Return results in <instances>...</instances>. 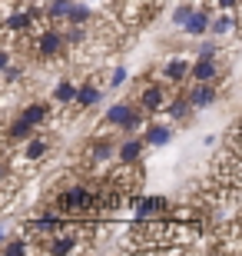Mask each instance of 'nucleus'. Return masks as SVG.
Returning <instances> with one entry per match:
<instances>
[{
  "label": "nucleus",
  "instance_id": "f257e3e1",
  "mask_svg": "<svg viewBox=\"0 0 242 256\" xmlns=\"http://www.w3.org/2000/svg\"><path fill=\"white\" fill-rule=\"evenodd\" d=\"M17 47V54H23V57H33L40 60V64H53V60H63L66 50H70V44H66V34L60 27H40L33 30L30 37H23L20 44H13Z\"/></svg>",
  "mask_w": 242,
  "mask_h": 256
},
{
  "label": "nucleus",
  "instance_id": "f03ea898",
  "mask_svg": "<svg viewBox=\"0 0 242 256\" xmlns=\"http://www.w3.org/2000/svg\"><path fill=\"white\" fill-rule=\"evenodd\" d=\"M53 146H56L53 136H50L47 130H37L27 143H20V150L13 153V156H17V163L23 170H30V166H43V163L53 156ZM10 150H13V146H10Z\"/></svg>",
  "mask_w": 242,
  "mask_h": 256
},
{
  "label": "nucleus",
  "instance_id": "7ed1b4c3",
  "mask_svg": "<svg viewBox=\"0 0 242 256\" xmlns=\"http://www.w3.org/2000/svg\"><path fill=\"white\" fill-rule=\"evenodd\" d=\"M146 114H163V106L169 104V84L166 80H146L133 96Z\"/></svg>",
  "mask_w": 242,
  "mask_h": 256
},
{
  "label": "nucleus",
  "instance_id": "20e7f679",
  "mask_svg": "<svg viewBox=\"0 0 242 256\" xmlns=\"http://www.w3.org/2000/svg\"><path fill=\"white\" fill-rule=\"evenodd\" d=\"M53 114H56L53 100H27V104L20 106V116H23L30 126H37V130H43V126L53 120Z\"/></svg>",
  "mask_w": 242,
  "mask_h": 256
},
{
  "label": "nucleus",
  "instance_id": "39448f33",
  "mask_svg": "<svg viewBox=\"0 0 242 256\" xmlns=\"http://www.w3.org/2000/svg\"><path fill=\"white\" fill-rule=\"evenodd\" d=\"M189 74H193V60H186V57H169V60H163V66H159V80H166L169 86L186 84Z\"/></svg>",
  "mask_w": 242,
  "mask_h": 256
},
{
  "label": "nucleus",
  "instance_id": "423d86ee",
  "mask_svg": "<svg viewBox=\"0 0 242 256\" xmlns=\"http://www.w3.org/2000/svg\"><path fill=\"white\" fill-rule=\"evenodd\" d=\"M223 76H226L223 60H213V57H196V60H193V74H189V80H203V84H223Z\"/></svg>",
  "mask_w": 242,
  "mask_h": 256
},
{
  "label": "nucleus",
  "instance_id": "0eeeda50",
  "mask_svg": "<svg viewBox=\"0 0 242 256\" xmlns=\"http://www.w3.org/2000/svg\"><path fill=\"white\" fill-rule=\"evenodd\" d=\"M189 104L196 106V110H206V106H216V100H219V84H203V80H189Z\"/></svg>",
  "mask_w": 242,
  "mask_h": 256
},
{
  "label": "nucleus",
  "instance_id": "6e6552de",
  "mask_svg": "<svg viewBox=\"0 0 242 256\" xmlns=\"http://www.w3.org/2000/svg\"><path fill=\"white\" fill-rule=\"evenodd\" d=\"M76 94H80V84H73V80H56L50 100H53L56 110H63V114H76Z\"/></svg>",
  "mask_w": 242,
  "mask_h": 256
},
{
  "label": "nucleus",
  "instance_id": "1a4fd4ad",
  "mask_svg": "<svg viewBox=\"0 0 242 256\" xmlns=\"http://www.w3.org/2000/svg\"><path fill=\"white\" fill-rule=\"evenodd\" d=\"M136 106H140L136 100H120V104H113L110 110L103 114L100 126H103V130H106V126H110V130H123V126H126V120L136 114Z\"/></svg>",
  "mask_w": 242,
  "mask_h": 256
},
{
  "label": "nucleus",
  "instance_id": "9d476101",
  "mask_svg": "<svg viewBox=\"0 0 242 256\" xmlns=\"http://www.w3.org/2000/svg\"><path fill=\"white\" fill-rule=\"evenodd\" d=\"M173 136H176V124H173V120H163V124H146V130H143V140H146L149 146H169V143H173Z\"/></svg>",
  "mask_w": 242,
  "mask_h": 256
},
{
  "label": "nucleus",
  "instance_id": "9b49d317",
  "mask_svg": "<svg viewBox=\"0 0 242 256\" xmlns=\"http://www.w3.org/2000/svg\"><path fill=\"white\" fill-rule=\"evenodd\" d=\"M33 133H37V126H30L27 120H23V116H13V120H10L7 124V133H3V143H7V146H20V143H27L30 136H33Z\"/></svg>",
  "mask_w": 242,
  "mask_h": 256
},
{
  "label": "nucleus",
  "instance_id": "f8f14e48",
  "mask_svg": "<svg viewBox=\"0 0 242 256\" xmlns=\"http://www.w3.org/2000/svg\"><path fill=\"white\" fill-rule=\"evenodd\" d=\"M103 100V86L96 84L93 76H86L83 84H80V94H76V114H83L90 106H96Z\"/></svg>",
  "mask_w": 242,
  "mask_h": 256
},
{
  "label": "nucleus",
  "instance_id": "ddd939ff",
  "mask_svg": "<svg viewBox=\"0 0 242 256\" xmlns=\"http://www.w3.org/2000/svg\"><path fill=\"white\" fill-rule=\"evenodd\" d=\"M183 30H186V37H206V34L213 30V10L199 7L193 17H189V24H186Z\"/></svg>",
  "mask_w": 242,
  "mask_h": 256
},
{
  "label": "nucleus",
  "instance_id": "4468645a",
  "mask_svg": "<svg viewBox=\"0 0 242 256\" xmlns=\"http://www.w3.org/2000/svg\"><path fill=\"white\" fill-rule=\"evenodd\" d=\"M146 146H149V143L143 140V136H140V140H126L120 150H116V160H120V163H130V166H140L143 150H146Z\"/></svg>",
  "mask_w": 242,
  "mask_h": 256
},
{
  "label": "nucleus",
  "instance_id": "2eb2a0df",
  "mask_svg": "<svg viewBox=\"0 0 242 256\" xmlns=\"http://www.w3.org/2000/svg\"><path fill=\"white\" fill-rule=\"evenodd\" d=\"M189 110H196L193 104H189V96L183 94V96H173L166 106H163V114H166V120H173V124H179V120H186L189 116Z\"/></svg>",
  "mask_w": 242,
  "mask_h": 256
},
{
  "label": "nucleus",
  "instance_id": "dca6fc26",
  "mask_svg": "<svg viewBox=\"0 0 242 256\" xmlns=\"http://www.w3.org/2000/svg\"><path fill=\"white\" fill-rule=\"evenodd\" d=\"M43 10H47V24H66L73 14V0H50Z\"/></svg>",
  "mask_w": 242,
  "mask_h": 256
},
{
  "label": "nucleus",
  "instance_id": "f3484780",
  "mask_svg": "<svg viewBox=\"0 0 242 256\" xmlns=\"http://www.w3.org/2000/svg\"><path fill=\"white\" fill-rule=\"evenodd\" d=\"M66 24H76V27H90L93 24V10L86 7V4H73V14H70V20Z\"/></svg>",
  "mask_w": 242,
  "mask_h": 256
},
{
  "label": "nucleus",
  "instance_id": "a211bd4d",
  "mask_svg": "<svg viewBox=\"0 0 242 256\" xmlns=\"http://www.w3.org/2000/svg\"><path fill=\"white\" fill-rule=\"evenodd\" d=\"M229 30H236V17L229 14V10H226L223 17H213V30H209L213 37H223V34H229Z\"/></svg>",
  "mask_w": 242,
  "mask_h": 256
},
{
  "label": "nucleus",
  "instance_id": "6ab92c4d",
  "mask_svg": "<svg viewBox=\"0 0 242 256\" xmlns=\"http://www.w3.org/2000/svg\"><path fill=\"white\" fill-rule=\"evenodd\" d=\"M196 10H199V7H196V4H179V7L173 10V24H176V27L183 30V27H186V24H189V17H193Z\"/></svg>",
  "mask_w": 242,
  "mask_h": 256
},
{
  "label": "nucleus",
  "instance_id": "aec40b11",
  "mask_svg": "<svg viewBox=\"0 0 242 256\" xmlns=\"http://www.w3.org/2000/svg\"><path fill=\"white\" fill-rule=\"evenodd\" d=\"M196 57H213V60H223V47L216 44V40H206L196 47Z\"/></svg>",
  "mask_w": 242,
  "mask_h": 256
},
{
  "label": "nucleus",
  "instance_id": "412c9836",
  "mask_svg": "<svg viewBox=\"0 0 242 256\" xmlns=\"http://www.w3.org/2000/svg\"><path fill=\"white\" fill-rule=\"evenodd\" d=\"M126 66H113V74H110V80H106V90H120L123 84H126Z\"/></svg>",
  "mask_w": 242,
  "mask_h": 256
},
{
  "label": "nucleus",
  "instance_id": "4be33fe9",
  "mask_svg": "<svg viewBox=\"0 0 242 256\" xmlns=\"http://www.w3.org/2000/svg\"><path fill=\"white\" fill-rule=\"evenodd\" d=\"M216 4H219V10H229V14L242 7V0H216Z\"/></svg>",
  "mask_w": 242,
  "mask_h": 256
}]
</instances>
